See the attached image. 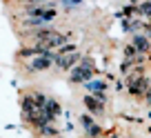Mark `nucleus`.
Returning <instances> with one entry per match:
<instances>
[{
  "instance_id": "nucleus-1",
  "label": "nucleus",
  "mask_w": 151,
  "mask_h": 138,
  "mask_svg": "<svg viewBox=\"0 0 151 138\" xmlns=\"http://www.w3.org/2000/svg\"><path fill=\"white\" fill-rule=\"evenodd\" d=\"M93 72H96L93 62H91L89 58H82V60L73 67V72H71V82H87V80H91Z\"/></svg>"
},
{
  "instance_id": "nucleus-2",
  "label": "nucleus",
  "mask_w": 151,
  "mask_h": 138,
  "mask_svg": "<svg viewBox=\"0 0 151 138\" xmlns=\"http://www.w3.org/2000/svg\"><path fill=\"white\" fill-rule=\"evenodd\" d=\"M27 16L38 18V20H42V22H49V20H53L58 14H56V9H49V7H45V5H29Z\"/></svg>"
},
{
  "instance_id": "nucleus-3",
  "label": "nucleus",
  "mask_w": 151,
  "mask_h": 138,
  "mask_svg": "<svg viewBox=\"0 0 151 138\" xmlns=\"http://www.w3.org/2000/svg\"><path fill=\"white\" fill-rule=\"evenodd\" d=\"M151 82L149 78L145 76H129V94L131 96H145L147 91H149Z\"/></svg>"
},
{
  "instance_id": "nucleus-4",
  "label": "nucleus",
  "mask_w": 151,
  "mask_h": 138,
  "mask_svg": "<svg viewBox=\"0 0 151 138\" xmlns=\"http://www.w3.org/2000/svg\"><path fill=\"white\" fill-rule=\"evenodd\" d=\"M69 43V33H53L51 38H47V40H40V43H36L38 47H42V49H60V47H65V45Z\"/></svg>"
},
{
  "instance_id": "nucleus-5",
  "label": "nucleus",
  "mask_w": 151,
  "mask_h": 138,
  "mask_svg": "<svg viewBox=\"0 0 151 138\" xmlns=\"http://www.w3.org/2000/svg\"><path fill=\"white\" fill-rule=\"evenodd\" d=\"M82 103H85V107L91 111V116H102L104 114V103H102V100H98V98H93L91 94L85 96Z\"/></svg>"
},
{
  "instance_id": "nucleus-6",
  "label": "nucleus",
  "mask_w": 151,
  "mask_h": 138,
  "mask_svg": "<svg viewBox=\"0 0 151 138\" xmlns=\"http://www.w3.org/2000/svg\"><path fill=\"white\" fill-rule=\"evenodd\" d=\"M80 60H82V56L78 51H73V53H67V56H60L56 60V65L60 67V69H71V67H76Z\"/></svg>"
},
{
  "instance_id": "nucleus-7",
  "label": "nucleus",
  "mask_w": 151,
  "mask_h": 138,
  "mask_svg": "<svg viewBox=\"0 0 151 138\" xmlns=\"http://www.w3.org/2000/svg\"><path fill=\"white\" fill-rule=\"evenodd\" d=\"M80 123H82V127H85V131L89 134L91 138H100V134H102V131H100L98 123H96V120L91 118V116H87V114H85V116H82V118H80Z\"/></svg>"
},
{
  "instance_id": "nucleus-8",
  "label": "nucleus",
  "mask_w": 151,
  "mask_h": 138,
  "mask_svg": "<svg viewBox=\"0 0 151 138\" xmlns=\"http://www.w3.org/2000/svg\"><path fill=\"white\" fill-rule=\"evenodd\" d=\"M51 58L47 56H36L31 62H29V72H45V69H49L51 67Z\"/></svg>"
},
{
  "instance_id": "nucleus-9",
  "label": "nucleus",
  "mask_w": 151,
  "mask_h": 138,
  "mask_svg": "<svg viewBox=\"0 0 151 138\" xmlns=\"http://www.w3.org/2000/svg\"><path fill=\"white\" fill-rule=\"evenodd\" d=\"M53 29H49V27H36V29H31V31L27 33L29 38H33L36 43H40V40H47V38H51L53 36Z\"/></svg>"
},
{
  "instance_id": "nucleus-10",
  "label": "nucleus",
  "mask_w": 151,
  "mask_h": 138,
  "mask_svg": "<svg viewBox=\"0 0 151 138\" xmlns=\"http://www.w3.org/2000/svg\"><path fill=\"white\" fill-rule=\"evenodd\" d=\"M133 47L138 49V53H142V56H145L147 51H151V43H149V38H147V36H140V33H136V36H133Z\"/></svg>"
},
{
  "instance_id": "nucleus-11",
  "label": "nucleus",
  "mask_w": 151,
  "mask_h": 138,
  "mask_svg": "<svg viewBox=\"0 0 151 138\" xmlns=\"http://www.w3.org/2000/svg\"><path fill=\"white\" fill-rule=\"evenodd\" d=\"M38 109V105H36V98H33V94H27V96H22V111H24V116H31L33 111Z\"/></svg>"
},
{
  "instance_id": "nucleus-12",
  "label": "nucleus",
  "mask_w": 151,
  "mask_h": 138,
  "mask_svg": "<svg viewBox=\"0 0 151 138\" xmlns=\"http://www.w3.org/2000/svg\"><path fill=\"white\" fill-rule=\"evenodd\" d=\"M85 89L89 91V94H98V91L107 89V82H102V80H87L85 82Z\"/></svg>"
},
{
  "instance_id": "nucleus-13",
  "label": "nucleus",
  "mask_w": 151,
  "mask_h": 138,
  "mask_svg": "<svg viewBox=\"0 0 151 138\" xmlns=\"http://www.w3.org/2000/svg\"><path fill=\"white\" fill-rule=\"evenodd\" d=\"M45 111H47V116H49V118L53 120V118H56L58 114H60V105H58V103H56L53 98H49L47 103H45Z\"/></svg>"
},
{
  "instance_id": "nucleus-14",
  "label": "nucleus",
  "mask_w": 151,
  "mask_h": 138,
  "mask_svg": "<svg viewBox=\"0 0 151 138\" xmlns=\"http://www.w3.org/2000/svg\"><path fill=\"white\" fill-rule=\"evenodd\" d=\"M138 14H140V16H145L147 20H151V0H149V2H142V5H140V9H138Z\"/></svg>"
},
{
  "instance_id": "nucleus-15",
  "label": "nucleus",
  "mask_w": 151,
  "mask_h": 138,
  "mask_svg": "<svg viewBox=\"0 0 151 138\" xmlns=\"http://www.w3.org/2000/svg\"><path fill=\"white\" fill-rule=\"evenodd\" d=\"M76 51V45H65V47H60V49H56V53H58V58L60 56H67V53H73Z\"/></svg>"
},
{
  "instance_id": "nucleus-16",
  "label": "nucleus",
  "mask_w": 151,
  "mask_h": 138,
  "mask_svg": "<svg viewBox=\"0 0 151 138\" xmlns=\"http://www.w3.org/2000/svg\"><path fill=\"white\" fill-rule=\"evenodd\" d=\"M136 53H138V49L133 47V45H127V47H124V56H127L129 60H133V58H136Z\"/></svg>"
},
{
  "instance_id": "nucleus-17",
  "label": "nucleus",
  "mask_w": 151,
  "mask_h": 138,
  "mask_svg": "<svg viewBox=\"0 0 151 138\" xmlns=\"http://www.w3.org/2000/svg\"><path fill=\"white\" fill-rule=\"evenodd\" d=\"M145 98H147V105L151 107V87H149V91H147V94H145Z\"/></svg>"
},
{
  "instance_id": "nucleus-18",
  "label": "nucleus",
  "mask_w": 151,
  "mask_h": 138,
  "mask_svg": "<svg viewBox=\"0 0 151 138\" xmlns=\"http://www.w3.org/2000/svg\"><path fill=\"white\" fill-rule=\"evenodd\" d=\"M62 2H67V5H80L82 0H62Z\"/></svg>"
}]
</instances>
